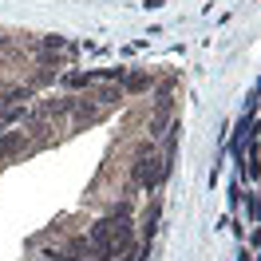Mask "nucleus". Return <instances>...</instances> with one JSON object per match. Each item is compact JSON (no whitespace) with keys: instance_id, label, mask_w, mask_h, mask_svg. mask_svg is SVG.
<instances>
[{"instance_id":"1","label":"nucleus","mask_w":261,"mask_h":261,"mask_svg":"<svg viewBox=\"0 0 261 261\" xmlns=\"http://www.w3.org/2000/svg\"><path fill=\"white\" fill-rule=\"evenodd\" d=\"M163 178H166L163 159L154 154V147H143V150H139V159H135V182H139L147 194H154V190L163 186Z\"/></svg>"},{"instance_id":"2","label":"nucleus","mask_w":261,"mask_h":261,"mask_svg":"<svg viewBox=\"0 0 261 261\" xmlns=\"http://www.w3.org/2000/svg\"><path fill=\"white\" fill-rule=\"evenodd\" d=\"M20 147H24V130H0V159L16 154Z\"/></svg>"},{"instance_id":"3","label":"nucleus","mask_w":261,"mask_h":261,"mask_svg":"<svg viewBox=\"0 0 261 261\" xmlns=\"http://www.w3.org/2000/svg\"><path fill=\"white\" fill-rule=\"evenodd\" d=\"M32 99V87H8L4 95H0V107H20V103H28Z\"/></svg>"},{"instance_id":"4","label":"nucleus","mask_w":261,"mask_h":261,"mask_svg":"<svg viewBox=\"0 0 261 261\" xmlns=\"http://www.w3.org/2000/svg\"><path fill=\"white\" fill-rule=\"evenodd\" d=\"M147 75H143V71H127V80L119 83V87H123V91H143V87H147Z\"/></svg>"},{"instance_id":"5","label":"nucleus","mask_w":261,"mask_h":261,"mask_svg":"<svg viewBox=\"0 0 261 261\" xmlns=\"http://www.w3.org/2000/svg\"><path fill=\"white\" fill-rule=\"evenodd\" d=\"M40 48H48V51H67L71 44H67L64 36H44V40H40Z\"/></svg>"},{"instance_id":"6","label":"nucleus","mask_w":261,"mask_h":261,"mask_svg":"<svg viewBox=\"0 0 261 261\" xmlns=\"http://www.w3.org/2000/svg\"><path fill=\"white\" fill-rule=\"evenodd\" d=\"M0 48H4V36H0Z\"/></svg>"}]
</instances>
